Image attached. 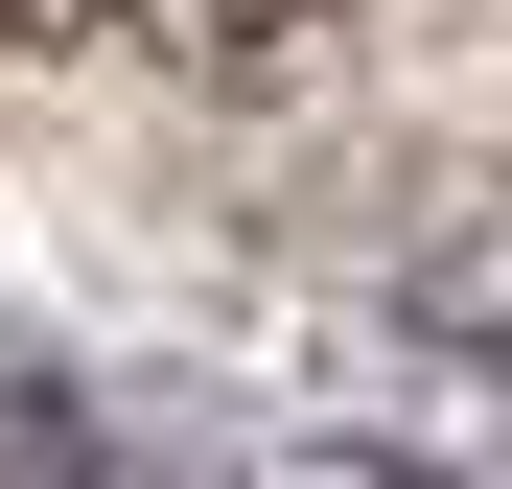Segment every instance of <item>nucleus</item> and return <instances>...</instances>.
<instances>
[{
	"mask_svg": "<svg viewBox=\"0 0 512 489\" xmlns=\"http://www.w3.org/2000/svg\"><path fill=\"white\" fill-rule=\"evenodd\" d=\"M0 24H70V47H233V24H280V0H0Z\"/></svg>",
	"mask_w": 512,
	"mask_h": 489,
	"instance_id": "f257e3e1",
	"label": "nucleus"
}]
</instances>
